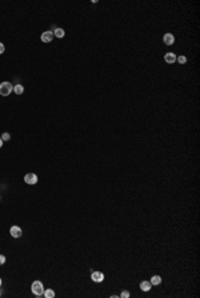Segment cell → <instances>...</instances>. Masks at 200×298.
<instances>
[{
  "label": "cell",
  "instance_id": "d6986e66",
  "mask_svg": "<svg viewBox=\"0 0 200 298\" xmlns=\"http://www.w3.org/2000/svg\"><path fill=\"white\" fill-rule=\"evenodd\" d=\"M3 146V140H1V137H0V148Z\"/></svg>",
  "mask_w": 200,
  "mask_h": 298
},
{
  "label": "cell",
  "instance_id": "52a82bcc",
  "mask_svg": "<svg viewBox=\"0 0 200 298\" xmlns=\"http://www.w3.org/2000/svg\"><path fill=\"white\" fill-rule=\"evenodd\" d=\"M91 278H92L93 282H103L104 281V274L101 271H93L91 274Z\"/></svg>",
  "mask_w": 200,
  "mask_h": 298
},
{
  "label": "cell",
  "instance_id": "3957f363",
  "mask_svg": "<svg viewBox=\"0 0 200 298\" xmlns=\"http://www.w3.org/2000/svg\"><path fill=\"white\" fill-rule=\"evenodd\" d=\"M24 181L28 185H35V184H37V176L35 173H27L24 176Z\"/></svg>",
  "mask_w": 200,
  "mask_h": 298
},
{
  "label": "cell",
  "instance_id": "2e32d148",
  "mask_svg": "<svg viewBox=\"0 0 200 298\" xmlns=\"http://www.w3.org/2000/svg\"><path fill=\"white\" fill-rule=\"evenodd\" d=\"M129 291H127V290H124V291H121V294H120V297L121 298H129Z\"/></svg>",
  "mask_w": 200,
  "mask_h": 298
},
{
  "label": "cell",
  "instance_id": "ba28073f",
  "mask_svg": "<svg viewBox=\"0 0 200 298\" xmlns=\"http://www.w3.org/2000/svg\"><path fill=\"white\" fill-rule=\"evenodd\" d=\"M176 57H177V56H176L173 52H167L164 55V60H165V63H168V64H173V63H175Z\"/></svg>",
  "mask_w": 200,
  "mask_h": 298
},
{
  "label": "cell",
  "instance_id": "8fae6325",
  "mask_svg": "<svg viewBox=\"0 0 200 298\" xmlns=\"http://www.w3.org/2000/svg\"><path fill=\"white\" fill-rule=\"evenodd\" d=\"M13 92L16 93V95H23V92H24V87L21 84H16V85H13Z\"/></svg>",
  "mask_w": 200,
  "mask_h": 298
},
{
  "label": "cell",
  "instance_id": "6da1fadb",
  "mask_svg": "<svg viewBox=\"0 0 200 298\" xmlns=\"http://www.w3.org/2000/svg\"><path fill=\"white\" fill-rule=\"evenodd\" d=\"M13 90V85L9 81H3L0 82V95L1 96H9L11 92Z\"/></svg>",
  "mask_w": 200,
  "mask_h": 298
},
{
  "label": "cell",
  "instance_id": "8992f818",
  "mask_svg": "<svg viewBox=\"0 0 200 298\" xmlns=\"http://www.w3.org/2000/svg\"><path fill=\"white\" fill-rule=\"evenodd\" d=\"M163 43H164L165 45H172L173 43H175V36L168 32V33H165L164 36H163Z\"/></svg>",
  "mask_w": 200,
  "mask_h": 298
},
{
  "label": "cell",
  "instance_id": "277c9868",
  "mask_svg": "<svg viewBox=\"0 0 200 298\" xmlns=\"http://www.w3.org/2000/svg\"><path fill=\"white\" fill-rule=\"evenodd\" d=\"M9 234L13 238H19V237H21V234H23V230H21L20 226L13 225V226H11V229H9Z\"/></svg>",
  "mask_w": 200,
  "mask_h": 298
},
{
  "label": "cell",
  "instance_id": "4fadbf2b",
  "mask_svg": "<svg viewBox=\"0 0 200 298\" xmlns=\"http://www.w3.org/2000/svg\"><path fill=\"white\" fill-rule=\"evenodd\" d=\"M43 294H44V297H45V298H53V297H55V291H53L52 289H47V290H44V293H43Z\"/></svg>",
  "mask_w": 200,
  "mask_h": 298
},
{
  "label": "cell",
  "instance_id": "9c48e42d",
  "mask_svg": "<svg viewBox=\"0 0 200 298\" xmlns=\"http://www.w3.org/2000/svg\"><path fill=\"white\" fill-rule=\"evenodd\" d=\"M140 289L143 291H149L152 289V284L149 281H141L140 282Z\"/></svg>",
  "mask_w": 200,
  "mask_h": 298
},
{
  "label": "cell",
  "instance_id": "ac0fdd59",
  "mask_svg": "<svg viewBox=\"0 0 200 298\" xmlns=\"http://www.w3.org/2000/svg\"><path fill=\"white\" fill-rule=\"evenodd\" d=\"M4 51H5L4 44H3V43H0V55H1V53H4Z\"/></svg>",
  "mask_w": 200,
  "mask_h": 298
},
{
  "label": "cell",
  "instance_id": "30bf717a",
  "mask_svg": "<svg viewBox=\"0 0 200 298\" xmlns=\"http://www.w3.org/2000/svg\"><path fill=\"white\" fill-rule=\"evenodd\" d=\"M64 35H65V32H64L63 28H55V31H53V36L59 37V39L64 37Z\"/></svg>",
  "mask_w": 200,
  "mask_h": 298
},
{
  "label": "cell",
  "instance_id": "7c38bea8",
  "mask_svg": "<svg viewBox=\"0 0 200 298\" xmlns=\"http://www.w3.org/2000/svg\"><path fill=\"white\" fill-rule=\"evenodd\" d=\"M149 282H151L152 285H160V284H161V277L157 276V274H156V276H152L151 277V281H149Z\"/></svg>",
  "mask_w": 200,
  "mask_h": 298
},
{
  "label": "cell",
  "instance_id": "44dd1931",
  "mask_svg": "<svg viewBox=\"0 0 200 298\" xmlns=\"http://www.w3.org/2000/svg\"><path fill=\"white\" fill-rule=\"evenodd\" d=\"M0 295H1V291H0Z\"/></svg>",
  "mask_w": 200,
  "mask_h": 298
},
{
  "label": "cell",
  "instance_id": "5b68a950",
  "mask_svg": "<svg viewBox=\"0 0 200 298\" xmlns=\"http://www.w3.org/2000/svg\"><path fill=\"white\" fill-rule=\"evenodd\" d=\"M40 39H41L43 43H51L53 40V32L52 31H45L41 33V36H40Z\"/></svg>",
  "mask_w": 200,
  "mask_h": 298
},
{
  "label": "cell",
  "instance_id": "9a60e30c",
  "mask_svg": "<svg viewBox=\"0 0 200 298\" xmlns=\"http://www.w3.org/2000/svg\"><path fill=\"white\" fill-rule=\"evenodd\" d=\"M9 138H11V135H9L8 132H4V133L1 135V140H3V141H8Z\"/></svg>",
  "mask_w": 200,
  "mask_h": 298
},
{
  "label": "cell",
  "instance_id": "5bb4252c",
  "mask_svg": "<svg viewBox=\"0 0 200 298\" xmlns=\"http://www.w3.org/2000/svg\"><path fill=\"white\" fill-rule=\"evenodd\" d=\"M176 61H179V64H185L187 57L185 56H179V57H176Z\"/></svg>",
  "mask_w": 200,
  "mask_h": 298
},
{
  "label": "cell",
  "instance_id": "ffe728a7",
  "mask_svg": "<svg viewBox=\"0 0 200 298\" xmlns=\"http://www.w3.org/2000/svg\"><path fill=\"white\" fill-rule=\"evenodd\" d=\"M0 286H1V278H0Z\"/></svg>",
  "mask_w": 200,
  "mask_h": 298
},
{
  "label": "cell",
  "instance_id": "e0dca14e",
  "mask_svg": "<svg viewBox=\"0 0 200 298\" xmlns=\"http://www.w3.org/2000/svg\"><path fill=\"white\" fill-rule=\"evenodd\" d=\"M5 255H3V254H0V265H4L5 263Z\"/></svg>",
  "mask_w": 200,
  "mask_h": 298
},
{
  "label": "cell",
  "instance_id": "7a4b0ae2",
  "mask_svg": "<svg viewBox=\"0 0 200 298\" xmlns=\"http://www.w3.org/2000/svg\"><path fill=\"white\" fill-rule=\"evenodd\" d=\"M44 286H43V282L41 281H33L31 285V291L35 295H43L44 293Z\"/></svg>",
  "mask_w": 200,
  "mask_h": 298
}]
</instances>
